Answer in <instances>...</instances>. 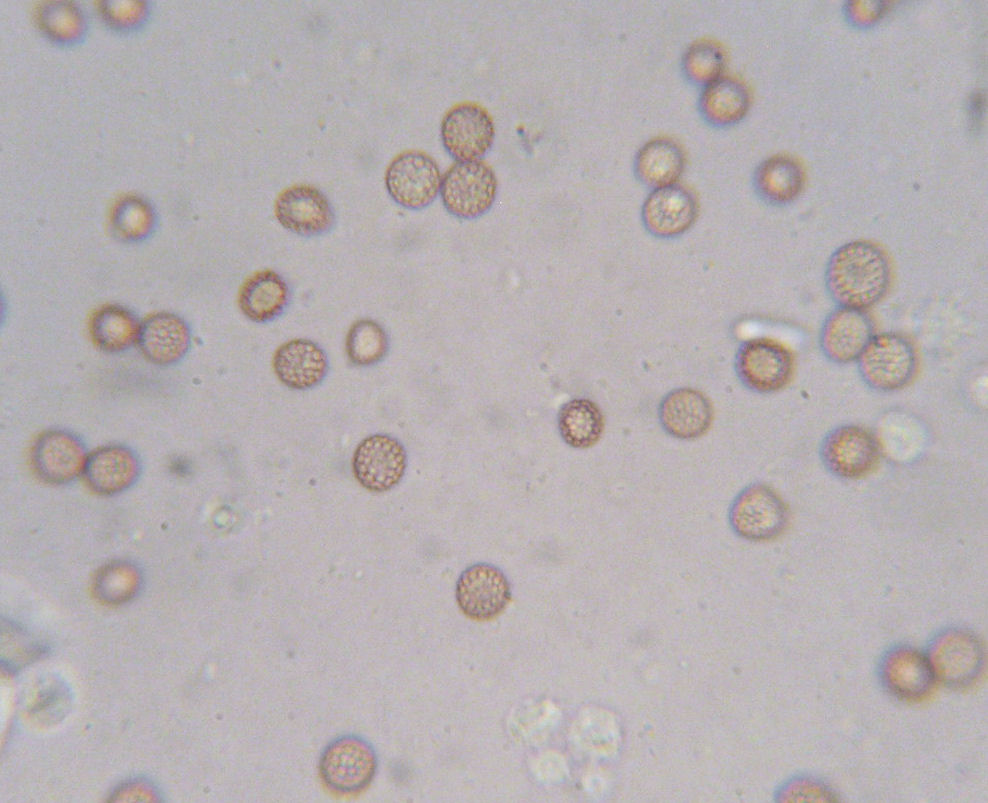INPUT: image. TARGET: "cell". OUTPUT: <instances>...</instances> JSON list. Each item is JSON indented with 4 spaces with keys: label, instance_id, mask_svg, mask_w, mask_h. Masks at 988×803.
Instances as JSON below:
<instances>
[{
    "label": "cell",
    "instance_id": "cell-13",
    "mask_svg": "<svg viewBox=\"0 0 988 803\" xmlns=\"http://www.w3.org/2000/svg\"><path fill=\"white\" fill-rule=\"evenodd\" d=\"M698 212L696 196L688 188L673 184L654 189L646 197L641 219L644 228L652 236L674 239L694 225Z\"/></svg>",
    "mask_w": 988,
    "mask_h": 803
},
{
    "label": "cell",
    "instance_id": "cell-18",
    "mask_svg": "<svg viewBox=\"0 0 988 803\" xmlns=\"http://www.w3.org/2000/svg\"><path fill=\"white\" fill-rule=\"evenodd\" d=\"M662 429L680 440H694L705 435L712 426L714 408L702 391L679 387L663 396L658 406Z\"/></svg>",
    "mask_w": 988,
    "mask_h": 803
},
{
    "label": "cell",
    "instance_id": "cell-16",
    "mask_svg": "<svg viewBox=\"0 0 988 803\" xmlns=\"http://www.w3.org/2000/svg\"><path fill=\"white\" fill-rule=\"evenodd\" d=\"M884 688L904 701H919L933 689L935 677L926 654L909 645H896L879 663Z\"/></svg>",
    "mask_w": 988,
    "mask_h": 803
},
{
    "label": "cell",
    "instance_id": "cell-31",
    "mask_svg": "<svg viewBox=\"0 0 988 803\" xmlns=\"http://www.w3.org/2000/svg\"><path fill=\"white\" fill-rule=\"evenodd\" d=\"M1 629V660L8 671H17L47 652L45 645L13 621L2 619Z\"/></svg>",
    "mask_w": 988,
    "mask_h": 803
},
{
    "label": "cell",
    "instance_id": "cell-7",
    "mask_svg": "<svg viewBox=\"0 0 988 803\" xmlns=\"http://www.w3.org/2000/svg\"><path fill=\"white\" fill-rule=\"evenodd\" d=\"M378 759L371 743L356 734L333 739L323 750L319 770L333 791L349 794L365 789L377 771Z\"/></svg>",
    "mask_w": 988,
    "mask_h": 803
},
{
    "label": "cell",
    "instance_id": "cell-3",
    "mask_svg": "<svg viewBox=\"0 0 988 803\" xmlns=\"http://www.w3.org/2000/svg\"><path fill=\"white\" fill-rule=\"evenodd\" d=\"M732 531L740 538L766 542L788 528L790 511L781 496L765 483H751L733 499L728 514Z\"/></svg>",
    "mask_w": 988,
    "mask_h": 803
},
{
    "label": "cell",
    "instance_id": "cell-26",
    "mask_svg": "<svg viewBox=\"0 0 988 803\" xmlns=\"http://www.w3.org/2000/svg\"><path fill=\"white\" fill-rule=\"evenodd\" d=\"M557 424L559 434L567 445L575 449H587L601 439L605 419L594 401L575 398L561 406Z\"/></svg>",
    "mask_w": 988,
    "mask_h": 803
},
{
    "label": "cell",
    "instance_id": "cell-21",
    "mask_svg": "<svg viewBox=\"0 0 988 803\" xmlns=\"http://www.w3.org/2000/svg\"><path fill=\"white\" fill-rule=\"evenodd\" d=\"M139 473V459L130 448L108 445L88 456L83 474L94 492L114 495L131 487Z\"/></svg>",
    "mask_w": 988,
    "mask_h": 803
},
{
    "label": "cell",
    "instance_id": "cell-28",
    "mask_svg": "<svg viewBox=\"0 0 988 803\" xmlns=\"http://www.w3.org/2000/svg\"><path fill=\"white\" fill-rule=\"evenodd\" d=\"M142 580L141 570L136 564L126 560L111 561L97 571L94 593L104 603L122 604L137 595Z\"/></svg>",
    "mask_w": 988,
    "mask_h": 803
},
{
    "label": "cell",
    "instance_id": "cell-24",
    "mask_svg": "<svg viewBox=\"0 0 988 803\" xmlns=\"http://www.w3.org/2000/svg\"><path fill=\"white\" fill-rule=\"evenodd\" d=\"M751 96L747 86L733 77H721L704 87L699 97L703 119L714 127H729L747 114Z\"/></svg>",
    "mask_w": 988,
    "mask_h": 803
},
{
    "label": "cell",
    "instance_id": "cell-15",
    "mask_svg": "<svg viewBox=\"0 0 988 803\" xmlns=\"http://www.w3.org/2000/svg\"><path fill=\"white\" fill-rule=\"evenodd\" d=\"M274 214L285 229L305 237L325 234L335 223L330 201L310 185H295L282 191L275 201Z\"/></svg>",
    "mask_w": 988,
    "mask_h": 803
},
{
    "label": "cell",
    "instance_id": "cell-27",
    "mask_svg": "<svg viewBox=\"0 0 988 803\" xmlns=\"http://www.w3.org/2000/svg\"><path fill=\"white\" fill-rule=\"evenodd\" d=\"M137 317L120 305H106L98 309L90 321V334L95 345L109 353H118L132 347L140 332Z\"/></svg>",
    "mask_w": 988,
    "mask_h": 803
},
{
    "label": "cell",
    "instance_id": "cell-22",
    "mask_svg": "<svg viewBox=\"0 0 988 803\" xmlns=\"http://www.w3.org/2000/svg\"><path fill=\"white\" fill-rule=\"evenodd\" d=\"M290 301V289L285 279L271 269L248 276L238 293V306L252 322L266 323L279 317Z\"/></svg>",
    "mask_w": 988,
    "mask_h": 803
},
{
    "label": "cell",
    "instance_id": "cell-19",
    "mask_svg": "<svg viewBox=\"0 0 988 803\" xmlns=\"http://www.w3.org/2000/svg\"><path fill=\"white\" fill-rule=\"evenodd\" d=\"M272 368L278 380L288 388L307 390L319 385L327 376L329 360L316 342L295 338L275 350Z\"/></svg>",
    "mask_w": 988,
    "mask_h": 803
},
{
    "label": "cell",
    "instance_id": "cell-32",
    "mask_svg": "<svg viewBox=\"0 0 988 803\" xmlns=\"http://www.w3.org/2000/svg\"><path fill=\"white\" fill-rule=\"evenodd\" d=\"M117 235L129 242L147 238L153 231L155 216L150 206L142 200L128 198L117 204L112 216Z\"/></svg>",
    "mask_w": 988,
    "mask_h": 803
},
{
    "label": "cell",
    "instance_id": "cell-23",
    "mask_svg": "<svg viewBox=\"0 0 988 803\" xmlns=\"http://www.w3.org/2000/svg\"><path fill=\"white\" fill-rule=\"evenodd\" d=\"M680 145L669 138H655L645 143L634 159V172L645 186L654 189L676 184L685 168Z\"/></svg>",
    "mask_w": 988,
    "mask_h": 803
},
{
    "label": "cell",
    "instance_id": "cell-20",
    "mask_svg": "<svg viewBox=\"0 0 988 803\" xmlns=\"http://www.w3.org/2000/svg\"><path fill=\"white\" fill-rule=\"evenodd\" d=\"M137 343L147 360L157 365H170L188 352L191 332L180 316L159 312L143 320Z\"/></svg>",
    "mask_w": 988,
    "mask_h": 803
},
{
    "label": "cell",
    "instance_id": "cell-12",
    "mask_svg": "<svg viewBox=\"0 0 988 803\" xmlns=\"http://www.w3.org/2000/svg\"><path fill=\"white\" fill-rule=\"evenodd\" d=\"M455 597L465 616L479 621L491 620L508 606L511 600L510 583L498 567L476 563L460 574Z\"/></svg>",
    "mask_w": 988,
    "mask_h": 803
},
{
    "label": "cell",
    "instance_id": "cell-9",
    "mask_svg": "<svg viewBox=\"0 0 988 803\" xmlns=\"http://www.w3.org/2000/svg\"><path fill=\"white\" fill-rule=\"evenodd\" d=\"M386 189L400 206L420 210L429 206L440 194V168L430 155L418 150L398 154L385 174Z\"/></svg>",
    "mask_w": 988,
    "mask_h": 803
},
{
    "label": "cell",
    "instance_id": "cell-29",
    "mask_svg": "<svg viewBox=\"0 0 988 803\" xmlns=\"http://www.w3.org/2000/svg\"><path fill=\"white\" fill-rule=\"evenodd\" d=\"M389 339L384 328L371 319L355 321L345 339L348 360L358 367H370L381 362L388 353Z\"/></svg>",
    "mask_w": 988,
    "mask_h": 803
},
{
    "label": "cell",
    "instance_id": "cell-6",
    "mask_svg": "<svg viewBox=\"0 0 988 803\" xmlns=\"http://www.w3.org/2000/svg\"><path fill=\"white\" fill-rule=\"evenodd\" d=\"M498 181L493 168L481 160L456 162L442 177L440 195L451 215L472 220L493 206Z\"/></svg>",
    "mask_w": 988,
    "mask_h": 803
},
{
    "label": "cell",
    "instance_id": "cell-17",
    "mask_svg": "<svg viewBox=\"0 0 988 803\" xmlns=\"http://www.w3.org/2000/svg\"><path fill=\"white\" fill-rule=\"evenodd\" d=\"M86 448L74 434L60 429L43 433L35 442L31 459L36 474L50 484H66L84 473Z\"/></svg>",
    "mask_w": 988,
    "mask_h": 803
},
{
    "label": "cell",
    "instance_id": "cell-25",
    "mask_svg": "<svg viewBox=\"0 0 988 803\" xmlns=\"http://www.w3.org/2000/svg\"><path fill=\"white\" fill-rule=\"evenodd\" d=\"M804 184L800 165L788 156L776 155L763 161L754 174V187L759 197L774 206L793 202Z\"/></svg>",
    "mask_w": 988,
    "mask_h": 803
},
{
    "label": "cell",
    "instance_id": "cell-33",
    "mask_svg": "<svg viewBox=\"0 0 988 803\" xmlns=\"http://www.w3.org/2000/svg\"><path fill=\"white\" fill-rule=\"evenodd\" d=\"M70 705L68 687L59 680L43 682L37 692L31 712L45 721L60 720Z\"/></svg>",
    "mask_w": 988,
    "mask_h": 803
},
{
    "label": "cell",
    "instance_id": "cell-8",
    "mask_svg": "<svg viewBox=\"0 0 988 803\" xmlns=\"http://www.w3.org/2000/svg\"><path fill=\"white\" fill-rule=\"evenodd\" d=\"M881 444L868 428L840 425L828 432L822 440L820 457L824 467L832 475L856 480L871 474L881 458Z\"/></svg>",
    "mask_w": 988,
    "mask_h": 803
},
{
    "label": "cell",
    "instance_id": "cell-5",
    "mask_svg": "<svg viewBox=\"0 0 988 803\" xmlns=\"http://www.w3.org/2000/svg\"><path fill=\"white\" fill-rule=\"evenodd\" d=\"M926 657L935 679L950 688H965L982 673L985 661L979 638L962 627H949L929 642Z\"/></svg>",
    "mask_w": 988,
    "mask_h": 803
},
{
    "label": "cell",
    "instance_id": "cell-14",
    "mask_svg": "<svg viewBox=\"0 0 988 803\" xmlns=\"http://www.w3.org/2000/svg\"><path fill=\"white\" fill-rule=\"evenodd\" d=\"M874 334L866 310L836 306L822 322L819 346L830 362L849 364L858 359Z\"/></svg>",
    "mask_w": 988,
    "mask_h": 803
},
{
    "label": "cell",
    "instance_id": "cell-35",
    "mask_svg": "<svg viewBox=\"0 0 988 803\" xmlns=\"http://www.w3.org/2000/svg\"><path fill=\"white\" fill-rule=\"evenodd\" d=\"M157 791L149 782L136 780L121 786L114 796L113 801H156L159 800Z\"/></svg>",
    "mask_w": 988,
    "mask_h": 803
},
{
    "label": "cell",
    "instance_id": "cell-4",
    "mask_svg": "<svg viewBox=\"0 0 988 803\" xmlns=\"http://www.w3.org/2000/svg\"><path fill=\"white\" fill-rule=\"evenodd\" d=\"M734 368L742 385L759 394L776 393L791 382L795 371L794 354L782 342L755 337L740 344Z\"/></svg>",
    "mask_w": 988,
    "mask_h": 803
},
{
    "label": "cell",
    "instance_id": "cell-2",
    "mask_svg": "<svg viewBox=\"0 0 988 803\" xmlns=\"http://www.w3.org/2000/svg\"><path fill=\"white\" fill-rule=\"evenodd\" d=\"M856 363L861 380L869 388L891 393L913 381L918 370V353L907 336L885 331L872 336Z\"/></svg>",
    "mask_w": 988,
    "mask_h": 803
},
{
    "label": "cell",
    "instance_id": "cell-10",
    "mask_svg": "<svg viewBox=\"0 0 988 803\" xmlns=\"http://www.w3.org/2000/svg\"><path fill=\"white\" fill-rule=\"evenodd\" d=\"M440 135L445 150L457 162L476 161L491 149L495 126L482 105L462 102L446 112L441 121Z\"/></svg>",
    "mask_w": 988,
    "mask_h": 803
},
{
    "label": "cell",
    "instance_id": "cell-11",
    "mask_svg": "<svg viewBox=\"0 0 988 803\" xmlns=\"http://www.w3.org/2000/svg\"><path fill=\"white\" fill-rule=\"evenodd\" d=\"M407 453L402 443L388 434L377 433L364 438L356 447L352 468L356 480L372 492H385L403 478Z\"/></svg>",
    "mask_w": 988,
    "mask_h": 803
},
{
    "label": "cell",
    "instance_id": "cell-1",
    "mask_svg": "<svg viewBox=\"0 0 988 803\" xmlns=\"http://www.w3.org/2000/svg\"><path fill=\"white\" fill-rule=\"evenodd\" d=\"M892 281L886 251L869 240H852L829 256L824 271L825 289L841 307L866 310L879 303Z\"/></svg>",
    "mask_w": 988,
    "mask_h": 803
},
{
    "label": "cell",
    "instance_id": "cell-34",
    "mask_svg": "<svg viewBox=\"0 0 988 803\" xmlns=\"http://www.w3.org/2000/svg\"><path fill=\"white\" fill-rule=\"evenodd\" d=\"M837 799L834 791L823 781L808 776L790 780L779 794V800L791 802H833Z\"/></svg>",
    "mask_w": 988,
    "mask_h": 803
},
{
    "label": "cell",
    "instance_id": "cell-30",
    "mask_svg": "<svg viewBox=\"0 0 988 803\" xmlns=\"http://www.w3.org/2000/svg\"><path fill=\"white\" fill-rule=\"evenodd\" d=\"M726 55L716 42L701 40L691 44L682 57V70L695 85L707 86L721 78Z\"/></svg>",
    "mask_w": 988,
    "mask_h": 803
}]
</instances>
